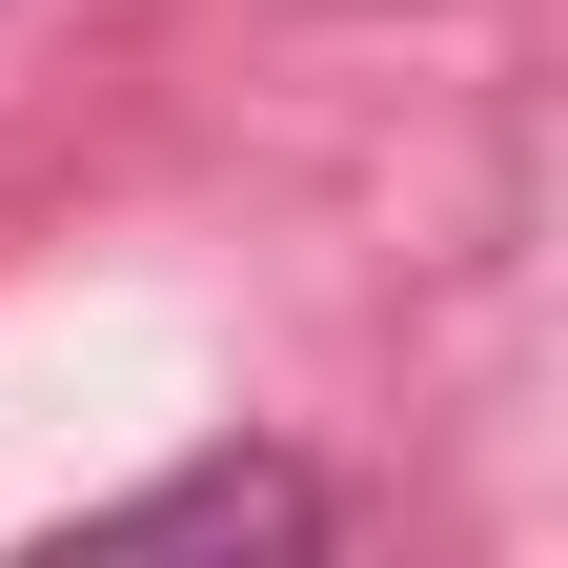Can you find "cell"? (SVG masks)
Segmentation results:
<instances>
[{"label":"cell","instance_id":"cell-1","mask_svg":"<svg viewBox=\"0 0 568 568\" xmlns=\"http://www.w3.org/2000/svg\"><path fill=\"white\" fill-rule=\"evenodd\" d=\"M82 548H325V487L284 467V447H203V467H163V487H122Z\"/></svg>","mask_w":568,"mask_h":568}]
</instances>
